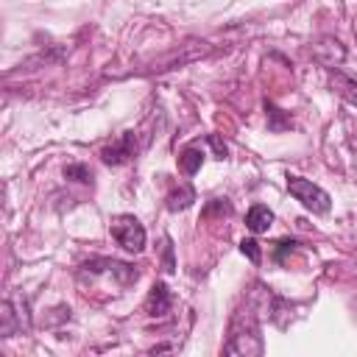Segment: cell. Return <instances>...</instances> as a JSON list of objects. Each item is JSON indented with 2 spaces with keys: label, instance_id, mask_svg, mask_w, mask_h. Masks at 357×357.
<instances>
[{
  "label": "cell",
  "instance_id": "6da1fadb",
  "mask_svg": "<svg viewBox=\"0 0 357 357\" xmlns=\"http://www.w3.org/2000/svg\"><path fill=\"white\" fill-rule=\"evenodd\" d=\"M265 351V343H262V332H259V318H257V310L254 304H243L231 321H229V340L223 346V354H231V357H259Z\"/></svg>",
  "mask_w": 357,
  "mask_h": 357
},
{
  "label": "cell",
  "instance_id": "7a4b0ae2",
  "mask_svg": "<svg viewBox=\"0 0 357 357\" xmlns=\"http://www.w3.org/2000/svg\"><path fill=\"white\" fill-rule=\"evenodd\" d=\"M287 190H290V195H293L296 201H301V204H304L310 212H315V215H326L329 206H332L329 192L321 190V187H318L315 181H310V178L287 176Z\"/></svg>",
  "mask_w": 357,
  "mask_h": 357
},
{
  "label": "cell",
  "instance_id": "3957f363",
  "mask_svg": "<svg viewBox=\"0 0 357 357\" xmlns=\"http://www.w3.org/2000/svg\"><path fill=\"white\" fill-rule=\"evenodd\" d=\"M109 231L117 240V245L126 248V251H131V254H139L145 248V229H142V223L134 215H117V218H112Z\"/></svg>",
  "mask_w": 357,
  "mask_h": 357
},
{
  "label": "cell",
  "instance_id": "277c9868",
  "mask_svg": "<svg viewBox=\"0 0 357 357\" xmlns=\"http://www.w3.org/2000/svg\"><path fill=\"white\" fill-rule=\"evenodd\" d=\"M312 59L321 61L324 67L335 70V67L343 64V59H346V47H343L335 36H321V39L312 45Z\"/></svg>",
  "mask_w": 357,
  "mask_h": 357
},
{
  "label": "cell",
  "instance_id": "5b68a950",
  "mask_svg": "<svg viewBox=\"0 0 357 357\" xmlns=\"http://www.w3.org/2000/svg\"><path fill=\"white\" fill-rule=\"evenodd\" d=\"M134 151H137L134 134L126 131V134H120L117 139H112L106 148H100V159H103L106 165H123V162H128V159L134 156Z\"/></svg>",
  "mask_w": 357,
  "mask_h": 357
},
{
  "label": "cell",
  "instance_id": "8992f818",
  "mask_svg": "<svg viewBox=\"0 0 357 357\" xmlns=\"http://www.w3.org/2000/svg\"><path fill=\"white\" fill-rule=\"evenodd\" d=\"M31 326V315H28V307L22 312H14V301L6 298L0 304V337H11L17 329H28Z\"/></svg>",
  "mask_w": 357,
  "mask_h": 357
},
{
  "label": "cell",
  "instance_id": "52a82bcc",
  "mask_svg": "<svg viewBox=\"0 0 357 357\" xmlns=\"http://www.w3.org/2000/svg\"><path fill=\"white\" fill-rule=\"evenodd\" d=\"M170 307H173V296H170V290H167L162 282H156V284L151 287V293H148V301H145L148 315L162 318V315L170 312Z\"/></svg>",
  "mask_w": 357,
  "mask_h": 357
},
{
  "label": "cell",
  "instance_id": "ba28073f",
  "mask_svg": "<svg viewBox=\"0 0 357 357\" xmlns=\"http://www.w3.org/2000/svg\"><path fill=\"white\" fill-rule=\"evenodd\" d=\"M209 53V45L206 42H187L184 45V53H173L170 59H165V61H159L156 64V70H167V67H181V64H187V61H195V59H201V56H206Z\"/></svg>",
  "mask_w": 357,
  "mask_h": 357
},
{
  "label": "cell",
  "instance_id": "9c48e42d",
  "mask_svg": "<svg viewBox=\"0 0 357 357\" xmlns=\"http://www.w3.org/2000/svg\"><path fill=\"white\" fill-rule=\"evenodd\" d=\"M271 223H273V212H271L265 204H254V206L245 212V226H248L254 234L268 231V229H271Z\"/></svg>",
  "mask_w": 357,
  "mask_h": 357
},
{
  "label": "cell",
  "instance_id": "30bf717a",
  "mask_svg": "<svg viewBox=\"0 0 357 357\" xmlns=\"http://www.w3.org/2000/svg\"><path fill=\"white\" fill-rule=\"evenodd\" d=\"M201 165H204V151H201L198 145H187V148L178 153V170H181L184 176H195V173L201 170Z\"/></svg>",
  "mask_w": 357,
  "mask_h": 357
},
{
  "label": "cell",
  "instance_id": "8fae6325",
  "mask_svg": "<svg viewBox=\"0 0 357 357\" xmlns=\"http://www.w3.org/2000/svg\"><path fill=\"white\" fill-rule=\"evenodd\" d=\"M192 201H195V190H192V184H178V187H173V190L167 192V209H170V212L187 209Z\"/></svg>",
  "mask_w": 357,
  "mask_h": 357
},
{
  "label": "cell",
  "instance_id": "7c38bea8",
  "mask_svg": "<svg viewBox=\"0 0 357 357\" xmlns=\"http://www.w3.org/2000/svg\"><path fill=\"white\" fill-rule=\"evenodd\" d=\"M332 86H335V89H337L349 103H354V106H357V78H349V75H343V73H335Z\"/></svg>",
  "mask_w": 357,
  "mask_h": 357
},
{
  "label": "cell",
  "instance_id": "4fadbf2b",
  "mask_svg": "<svg viewBox=\"0 0 357 357\" xmlns=\"http://www.w3.org/2000/svg\"><path fill=\"white\" fill-rule=\"evenodd\" d=\"M240 254H243V257H248V259H251L254 265H259V259H262V251H259V243H257V240H251V237L240 243Z\"/></svg>",
  "mask_w": 357,
  "mask_h": 357
},
{
  "label": "cell",
  "instance_id": "5bb4252c",
  "mask_svg": "<svg viewBox=\"0 0 357 357\" xmlns=\"http://www.w3.org/2000/svg\"><path fill=\"white\" fill-rule=\"evenodd\" d=\"M64 176H67V178H75V181H89V178H92V173H89L84 165H67V167H64Z\"/></svg>",
  "mask_w": 357,
  "mask_h": 357
},
{
  "label": "cell",
  "instance_id": "9a60e30c",
  "mask_svg": "<svg viewBox=\"0 0 357 357\" xmlns=\"http://www.w3.org/2000/svg\"><path fill=\"white\" fill-rule=\"evenodd\" d=\"M296 245H298L296 240H279V243H276V251H273V259H276V262H284V257L293 254Z\"/></svg>",
  "mask_w": 357,
  "mask_h": 357
},
{
  "label": "cell",
  "instance_id": "2e32d148",
  "mask_svg": "<svg viewBox=\"0 0 357 357\" xmlns=\"http://www.w3.org/2000/svg\"><path fill=\"white\" fill-rule=\"evenodd\" d=\"M212 212H220V215H229L231 212V206H229V201L226 198H215L209 206H206V218L212 215Z\"/></svg>",
  "mask_w": 357,
  "mask_h": 357
},
{
  "label": "cell",
  "instance_id": "e0dca14e",
  "mask_svg": "<svg viewBox=\"0 0 357 357\" xmlns=\"http://www.w3.org/2000/svg\"><path fill=\"white\" fill-rule=\"evenodd\" d=\"M206 142L212 145V151H215V156H218V159H226V145L220 142V137H215V134H209V137H206Z\"/></svg>",
  "mask_w": 357,
  "mask_h": 357
},
{
  "label": "cell",
  "instance_id": "ac0fdd59",
  "mask_svg": "<svg viewBox=\"0 0 357 357\" xmlns=\"http://www.w3.org/2000/svg\"><path fill=\"white\" fill-rule=\"evenodd\" d=\"M165 271H167V273L173 271V245H170V240H167V245H165Z\"/></svg>",
  "mask_w": 357,
  "mask_h": 357
}]
</instances>
